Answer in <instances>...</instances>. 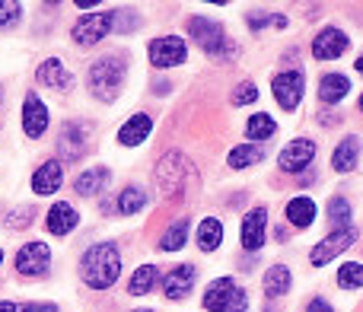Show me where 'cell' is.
<instances>
[{
  "instance_id": "obj_3",
  "label": "cell",
  "mask_w": 363,
  "mask_h": 312,
  "mask_svg": "<svg viewBox=\"0 0 363 312\" xmlns=\"http://www.w3.org/2000/svg\"><path fill=\"white\" fill-rule=\"evenodd\" d=\"M188 35H191L211 57H236V45L226 38L223 26L213 23V19L191 16V19H188Z\"/></svg>"
},
{
  "instance_id": "obj_32",
  "label": "cell",
  "mask_w": 363,
  "mask_h": 312,
  "mask_svg": "<svg viewBox=\"0 0 363 312\" xmlns=\"http://www.w3.org/2000/svg\"><path fill=\"white\" fill-rule=\"evenodd\" d=\"M328 220L335 223V230H345V226H351V220H354L351 201L341 198V194H335V198L328 201Z\"/></svg>"
},
{
  "instance_id": "obj_13",
  "label": "cell",
  "mask_w": 363,
  "mask_h": 312,
  "mask_svg": "<svg viewBox=\"0 0 363 312\" xmlns=\"http://www.w3.org/2000/svg\"><path fill=\"white\" fill-rule=\"evenodd\" d=\"M347 45H351V38H347L345 32L335 29V26H325V29L313 38V57L315 61H335V57H341L347 51Z\"/></svg>"
},
{
  "instance_id": "obj_33",
  "label": "cell",
  "mask_w": 363,
  "mask_h": 312,
  "mask_svg": "<svg viewBox=\"0 0 363 312\" xmlns=\"http://www.w3.org/2000/svg\"><path fill=\"white\" fill-rule=\"evenodd\" d=\"M338 287L341 290H360L363 287V264L360 262H347L338 268Z\"/></svg>"
},
{
  "instance_id": "obj_45",
  "label": "cell",
  "mask_w": 363,
  "mask_h": 312,
  "mask_svg": "<svg viewBox=\"0 0 363 312\" xmlns=\"http://www.w3.org/2000/svg\"><path fill=\"white\" fill-rule=\"evenodd\" d=\"M0 262H4V252H0Z\"/></svg>"
},
{
  "instance_id": "obj_34",
  "label": "cell",
  "mask_w": 363,
  "mask_h": 312,
  "mask_svg": "<svg viewBox=\"0 0 363 312\" xmlns=\"http://www.w3.org/2000/svg\"><path fill=\"white\" fill-rule=\"evenodd\" d=\"M23 16V6L16 0H0V29H10V26L19 23Z\"/></svg>"
},
{
  "instance_id": "obj_22",
  "label": "cell",
  "mask_w": 363,
  "mask_h": 312,
  "mask_svg": "<svg viewBox=\"0 0 363 312\" xmlns=\"http://www.w3.org/2000/svg\"><path fill=\"white\" fill-rule=\"evenodd\" d=\"M108 182H112V172H108L106 166H96V169H86V172L74 182V188L80 198H93V194H99Z\"/></svg>"
},
{
  "instance_id": "obj_41",
  "label": "cell",
  "mask_w": 363,
  "mask_h": 312,
  "mask_svg": "<svg viewBox=\"0 0 363 312\" xmlns=\"http://www.w3.org/2000/svg\"><path fill=\"white\" fill-rule=\"evenodd\" d=\"M32 312H57L55 303H32Z\"/></svg>"
},
{
  "instance_id": "obj_36",
  "label": "cell",
  "mask_w": 363,
  "mask_h": 312,
  "mask_svg": "<svg viewBox=\"0 0 363 312\" xmlns=\"http://www.w3.org/2000/svg\"><path fill=\"white\" fill-rule=\"evenodd\" d=\"M138 26H140L138 13L125 10V13H115V29L112 32H131V29H138Z\"/></svg>"
},
{
  "instance_id": "obj_8",
  "label": "cell",
  "mask_w": 363,
  "mask_h": 312,
  "mask_svg": "<svg viewBox=\"0 0 363 312\" xmlns=\"http://www.w3.org/2000/svg\"><path fill=\"white\" fill-rule=\"evenodd\" d=\"M357 243V226H345V230H332L322 243L313 245V252H309V262L315 264V268H322V264H328L335 255H341L345 249H351V245Z\"/></svg>"
},
{
  "instance_id": "obj_7",
  "label": "cell",
  "mask_w": 363,
  "mask_h": 312,
  "mask_svg": "<svg viewBox=\"0 0 363 312\" xmlns=\"http://www.w3.org/2000/svg\"><path fill=\"white\" fill-rule=\"evenodd\" d=\"M112 29H115V13H108V10L106 13H86V16H80L74 23L70 38H74L77 45H96V42H102Z\"/></svg>"
},
{
  "instance_id": "obj_15",
  "label": "cell",
  "mask_w": 363,
  "mask_h": 312,
  "mask_svg": "<svg viewBox=\"0 0 363 312\" xmlns=\"http://www.w3.org/2000/svg\"><path fill=\"white\" fill-rule=\"evenodd\" d=\"M23 131L29 140H38L48 131V108H45V102L35 93H29L23 102Z\"/></svg>"
},
{
  "instance_id": "obj_40",
  "label": "cell",
  "mask_w": 363,
  "mask_h": 312,
  "mask_svg": "<svg viewBox=\"0 0 363 312\" xmlns=\"http://www.w3.org/2000/svg\"><path fill=\"white\" fill-rule=\"evenodd\" d=\"M306 312H335V309H332V303H325L322 296H315V300H309Z\"/></svg>"
},
{
  "instance_id": "obj_31",
  "label": "cell",
  "mask_w": 363,
  "mask_h": 312,
  "mask_svg": "<svg viewBox=\"0 0 363 312\" xmlns=\"http://www.w3.org/2000/svg\"><path fill=\"white\" fill-rule=\"evenodd\" d=\"M144 207H147V194L140 191L138 185H128L125 191L118 194V213L121 217H131V213L144 211Z\"/></svg>"
},
{
  "instance_id": "obj_29",
  "label": "cell",
  "mask_w": 363,
  "mask_h": 312,
  "mask_svg": "<svg viewBox=\"0 0 363 312\" xmlns=\"http://www.w3.org/2000/svg\"><path fill=\"white\" fill-rule=\"evenodd\" d=\"M157 281H160V271L153 268V264H144V268H138L131 274L128 290H131V296H147L153 287H157Z\"/></svg>"
},
{
  "instance_id": "obj_12",
  "label": "cell",
  "mask_w": 363,
  "mask_h": 312,
  "mask_svg": "<svg viewBox=\"0 0 363 312\" xmlns=\"http://www.w3.org/2000/svg\"><path fill=\"white\" fill-rule=\"evenodd\" d=\"M86 125H80V121H67V125L61 128V134H57V153H61V160L67 162H77L83 153H86Z\"/></svg>"
},
{
  "instance_id": "obj_5",
  "label": "cell",
  "mask_w": 363,
  "mask_h": 312,
  "mask_svg": "<svg viewBox=\"0 0 363 312\" xmlns=\"http://www.w3.org/2000/svg\"><path fill=\"white\" fill-rule=\"evenodd\" d=\"M271 93H274L277 106L284 112H294L303 102V93H306V74L303 70H281V74L271 77Z\"/></svg>"
},
{
  "instance_id": "obj_19",
  "label": "cell",
  "mask_w": 363,
  "mask_h": 312,
  "mask_svg": "<svg viewBox=\"0 0 363 312\" xmlns=\"http://www.w3.org/2000/svg\"><path fill=\"white\" fill-rule=\"evenodd\" d=\"M77 223H80V213L74 211V204H67V201H61V204H51L48 211V233L51 236H67L70 230H77Z\"/></svg>"
},
{
  "instance_id": "obj_11",
  "label": "cell",
  "mask_w": 363,
  "mask_h": 312,
  "mask_svg": "<svg viewBox=\"0 0 363 312\" xmlns=\"http://www.w3.org/2000/svg\"><path fill=\"white\" fill-rule=\"evenodd\" d=\"M313 160H315V144L309 138H296L277 156V169L294 175V172H303V169L313 166Z\"/></svg>"
},
{
  "instance_id": "obj_14",
  "label": "cell",
  "mask_w": 363,
  "mask_h": 312,
  "mask_svg": "<svg viewBox=\"0 0 363 312\" xmlns=\"http://www.w3.org/2000/svg\"><path fill=\"white\" fill-rule=\"evenodd\" d=\"M264 233H268V211H264V207H252V211L242 217V230H239L242 249L258 252L264 245Z\"/></svg>"
},
{
  "instance_id": "obj_37",
  "label": "cell",
  "mask_w": 363,
  "mask_h": 312,
  "mask_svg": "<svg viewBox=\"0 0 363 312\" xmlns=\"http://www.w3.org/2000/svg\"><path fill=\"white\" fill-rule=\"evenodd\" d=\"M35 217V211L32 207H19V211L10 213V226H16V230H23V226H29V220Z\"/></svg>"
},
{
  "instance_id": "obj_4",
  "label": "cell",
  "mask_w": 363,
  "mask_h": 312,
  "mask_svg": "<svg viewBox=\"0 0 363 312\" xmlns=\"http://www.w3.org/2000/svg\"><path fill=\"white\" fill-rule=\"evenodd\" d=\"M201 303H204L207 312H245L249 309V294L233 277H217L204 290V300Z\"/></svg>"
},
{
  "instance_id": "obj_43",
  "label": "cell",
  "mask_w": 363,
  "mask_h": 312,
  "mask_svg": "<svg viewBox=\"0 0 363 312\" xmlns=\"http://www.w3.org/2000/svg\"><path fill=\"white\" fill-rule=\"evenodd\" d=\"M360 112H363V93H360Z\"/></svg>"
},
{
  "instance_id": "obj_30",
  "label": "cell",
  "mask_w": 363,
  "mask_h": 312,
  "mask_svg": "<svg viewBox=\"0 0 363 312\" xmlns=\"http://www.w3.org/2000/svg\"><path fill=\"white\" fill-rule=\"evenodd\" d=\"M185 243H188V220L182 217V220H176V223L163 233L160 249H163V252H179V249H185Z\"/></svg>"
},
{
  "instance_id": "obj_21",
  "label": "cell",
  "mask_w": 363,
  "mask_h": 312,
  "mask_svg": "<svg viewBox=\"0 0 363 312\" xmlns=\"http://www.w3.org/2000/svg\"><path fill=\"white\" fill-rule=\"evenodd\" d=\"M287 220L290 226H296V230H306V226H313L315 220V201L306 198V194H296L294 201H287Z\"/></svg>"
},
{
  "instance_id": "obj_25",
  "label": "cell",
  "mask_w": 363,
  "mask_h": 312,
  "mask_svg": "<svg viewBox=\"0 0 363 312\" xmlns=\"http://www.w3.org/2000/svg\"><path fill=\"white\" fill-rule=\"evenodd\" d=\"M290 284H294V277H290L287 264H271V268L264 271V296H268V300L284 296L290 290Z\"/></svg>"
},
{
  "instance_id": "obj_16",
  "label": "cell",
  "mask_w": 363,
  "mask_h": 312,
  "mask_svg": "<svg viewBox=\"0 0 363 312\" xmlns=\"http://www.w3.org/2000/svg\"><path fill=\"white\" fill-rule=\"evenodd\" d=\"M194 281H198L194 264H179V268H172L169 274L163 277V294L169 296V300H185V296L191 294Z\"/></svg>"
},
{
  "instance_id": "obj_42",
  "label": "cell",
  "mask_w": 363,
  "mask_h": 312,
  "mask_svg": "<svg viewBox=\"0 0 363 312\" xmlns=\"http://www.w3.org/2000/svg\"><path fill=\"white\" fill-rule=\"evenodd\" d=\"M354 67H357V74H363V55L357 57V64H354Z\"/></svg>"
},
{
  "instance_id": "obj_6",
  "label": "cell",
  "mask_w": 363,
  "mask_h": 312,
  "mask_svg": "<svg viewBox=\"0 0 363 312\" xmlns=\"http://www.w3.org/2000/svg\"><path fill=\"white\" fill-rule=\"evenodd\" d=\"M188 175H191V162H188L185 153H179V150H169L157 162V185L163 188L166 194H179L182 188H185Z\"/></svg>"
},
{
  "instance_id": "obj_38",
  "label": "cell",
  "mask_w": 363,
  "mask_h": 312,
  "mask_svg": "<svg viewBox=\"0 0 363 312\" xmlns=\"http://www.w3.org/2000/svg\"><path fill=\"white\" fill-rule=\"evenodd\" d=\"M245 23L252 26V29H262V26H268V23H274V16H268V13H252Z\"/></svg>"
},
{
  "instance_id": "obj_35",
  "label": "cell",
  "mask_w": 363,
  "mask_h": 312,
  "mask_svg": "<svg viewBox=\"0 0 363 312\" xmlns=\"http://www.w3.org/2000/svg\"><path fill=\"white\" fill-rule=\"evenodd\" d=\"M255 99H258V87L252 80L239 83V87L233 89V106H249V102H255Z\"/></svg>"
},
{
  "instance_id": "obj_20",
  "label": "cell",
  "mask_w": 363,
  "mask_h": 312,
  "mask_svg": "<svg viewBox=\"0 0 363 312\" xmlns=\"http://www.w3.org/2000/svg\"><path fill=\"white\" fill-rule=\"evenodd\" d=\"M347 93H351V80L345 74H325L319 80V99L325 106H338Z\"/></svg>"
},
{
  "instance_id": "obj_2",
  "label": "cell",
  "mask_w": 363,
  "mask_h": 312,
  "mask_svg": "<svg viewBox=\"0 0 363 312\" xmlns=\"http://www.w3.org/2000/svg\"><path fill=\"white\" fill-rule=\"evenodd\" d=\"M86 83L96 99L112 102L115 96L121 93V87H125V61H121L118 55H106V57H99V61H93L89 64Z\"/></svg>"
},
{
  "instance_id": "obj_17",
  "label": "cell",
  "mask_w": 363,
  "mask_h": 312,
  "mask_svg": "<svg viewBox=\"0 0 363 312\" xmlns=\"http://www.w3.org/2000/svg\"><path fill=\"white\" fill-rule=\"evenodd\" d=\"M64 182V169L57 160H48L42 162V166L35 169V175H32V191L38 194V198H45V194H55L57 188H61Z\"/></svg>"
},
{
  "instance_id": "obj_18",
  "label": "cell",
  "mask_w": 363,
  "mask_h": 312,
  "mask_svg": "<svg viewBox=\"0 0 363 312\" xmlns=\"http://www.w3.org/2000/svg\"><path fill=\"white\" fill-rule=\"evenodd\" d=\"M150 131H153V118L150 115H144V112H138V115H131V118L121 125L118 144L121 147H138V144H144V140L150 138Z\"/></svg>"
},
{
  "instance_id": "obj_9",
  "label": "cell",
  "mask_w": 363,
  "mask_h": 312,
  "mask_svg": "<svg viewBox=\"0 0 363 312\" xmlns=\"http://www.w3.org/2000/svg\"><path fill=\"white\" fill-rule=\"evenodd\" d=\"M147 55H150L153 67H160V70L179 67V64H185V57H188V45L182 42L179 35H163V38H153Z\"/></svg>"
},
{
  "instance_id": "obj_39",
  "label": "cell",
  "mask_w": 363,
  "mask_h": 312,
  "mask_svg": "<svg viewBox=\"0 0 363 312\" xmlns=\"http://www.w3.org/2000/svg\"><path fill=\"white\" fill-rule=\"evenodd\" d=\"M0 312H32V303H10V300H4V303H0Z\"/></svg>"
},
{
  "instance_id": "obj_23",
  "label": "cell",
  "mask_w": 363,
  "mask_h": 312,
  "mask_svg": "<svg viewBox=\"0 0 363 312\" xmlns=\"http://www.w3.org/2000/svg\"><path fill=\"white\" fill-rule=\"evenodd\" d=\"M357 160H360V140L345 138L332 153V169L335 172H351V169H357Z\"/></svg>"
},
{
  "instance_id": "obj_28",
  "label": "cell",
  "mask_w": 363,
  "mask_h": 312,
  "mask_svg": "<svg viewBox=\"0 0 363 312\" xmlns=\"http://www.w3.org/2000/svg\"><path fill=\"white\" fill-rule=\"evenodd\" d=\"M274 134H277V121L271 118V115H264V112L252 115V118L245 121V138L255 140V144H262V140L274 138Z\"/></svg>"
},
{
  "instance_id": "obj_1",
  "label": "cell",
  "mask_w": 363,
  "mask_h": 312,
  "mask_svg": "<svg viewBox=\"0 0 363 312\" xmlns=\"http://www.w3.org/2000/svg\"><path fill=\"white\" fill-rule=\"evenodd\" d=\"M121 274V252L112 243H99L93 249L83 252L80 258V277L86 287L93 290H108Z\"/></svg>"
},
{
  "instance_id": "obj_27",
  "label": "cell",
  "mask_w": 363,
  "mask_h": 312,
  "mask_svg": "<svg viewBox=\"0 0 363 312\" xmlns=\"http://www.w3.org/2000/svg\"><path fill=\"white\" fill-rule=\"evenodd\" d=\"M262 160H264V150L258 144H239V147L230 150V156H226V166L230 169H249Z\"/></svg>"
},
{
  "instance_id": "obj_26",
  "label": "cell",
  "mask_w": 363,
  "mask_h": 312,
  "mask_svg": "<svg viewBox=\"0 0 363 312\" xmlns=\"http://www.w3.org/2000/svg\"><path fill=\"white\" fill-rule=\"evenodd\" d=\"M223 243V223L217 217H204L198 226V249L201 252H217Z\"/></svg>"
},
{
  "instance_id": "obj_10",
  "label": "cell",
  "mask_w": 363,
  "mask_h": 312,
  "mask_svg": "<svg viewBox=\"0 0 363 312\" xmlns=\"http://www.w3.org/2000/svg\"><path fill=\"white\" fill-rule=\"evenodd\" d=\"M51 268V249L45 243H26L16 252V271L26 277H45Z\"/></svg>"
},
{
  "instance_id": "obj_24",
  "label": "cell",
  "mask_w": 363,
  "mask_h": 312,
  "mask_svg": "<svg viewBox=\"0 0 363 312\" xmlns=\"http://www.w3.org/2000/svg\"><path fill=\"white\" fill-rule=\"evenodd\" d=\"M38 83L42 87H55V89H67L70 87V70L64 67V61H57V57H48V61L38 67Z\"/></svg>"
},
{
  "instance_id": "obj_44",
  "label": "cell",
  "mask_w": 363,
  "mask_h": 312,
  "mask_svg": "<svg viewBox=\"0 0 363 312\" xmlns=\"http://www.w3.org/2000/svg\"><path fill=\"white\" fill-rule=\"evenodd\" d=\"M134 312H153V309H134Z\"/></svg>"
}]
</instances>
